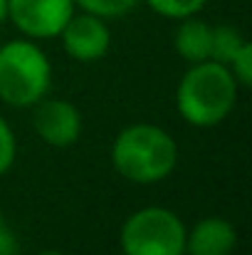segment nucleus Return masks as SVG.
<instances>
[{"label":"nucleus","mask_w":252,"mask_h":255,"mask_svg":"<svg viewBox=\"0 0 252 255\" xmlns=\"http://www.w3.org/2000/svg\"><path fill=\"white\" fill-rule=\"evenodd\" d=\"M139 0H75V5H80L84 12H91L96 17H121L126 15Z\"/></svg>","instance_id":"nucleus-12"},{"label":"nucleus","mask_w":252,"mask_h":255,"mask_svg":"<svg viewBox=\"0 0 252 255\" xmlns=\"http://www.w3.org/2000/svg\"><path fill=\"white\" fill-rule=\"evenodd\" d=\"M47 55L30 40H10L0 47V99L12 107H35L50 89Z\"/></svg>","instance_id":"nucleus-3"},{"label":"nucleus","mask_w":252,"mask_h":255,"mask_svg":"<svg viewBox=\"0 0 252 255\" xmlns=\"http://www.w3.org/2000/svg\"><path fill=\"white\" fill-rule=\"evenodd\" d=\"M72 15L75 0H7V17L32 40L60 35Z\"/></svg>","instance_id":"nucleus-5"},{"label":"nucleus","mask_w":252,"mask_h":255,"mask_svg":"<svg viewBox=\"0 0 252 255\" xmlns=\"http://www.w3.org/2000/svg\"><path fill=\"white\" fill-rule=\"evenodd\" d=\"M154 12L164 15V17H173V20H183V17H190L195 12L203 10L205 0H146Z\"/></svg>","instance_id":"nucleus-11"},{"label":"nucleus","mask_w":252,"mask_h":255,"mask_svg":"<svg viewBox=\"0 0 252 255\" xmlns=\"http://www.w3.org/2000/svg\"><path fill=\"white\" fill-rule=\"evenodd\" d=\"M17 248H20L17 238H15V233L10 231L7 221L0 213V255H17Z\"/></svg>","instance_id":"nucleus-15"},{"label":"nucleus","mask_w":252,"mask_h":255,"mask_svg":"<svg viewBox=\"0 0 252 255\" xmlns=\"http://www.w3.org/2000/svg\"><path fill=\"white\" fill-rule=\"evenodd\" d=\"M185 226L161 206L131 213L121 228L124 255H185Z\"/></svg>","instance_id":"nucleus-4"},{"label":"nucleus","mask_w":252,"mask_h":255,"mask_svg":"<svg viewBox=\"0 0 252 255\" xmlns=\"http://www.w3.org/2000/svg\"><path fill=\"white\" fill-rule=\"evenodd\" d=\"M245 45V37L240 30L230 25H218L213 27V40H210V60L220 65H230V60L238 55V50Z\"/></svg>","instance_id":"nucleus-10"},{"label":"nucleus","mask_w":252,"mask_h":255,"mask_svg":"<svg viewBox=\"0 0 252 255\" xmlns=\"http://www.w3.org/2000/svg\"><path fill=\"white\" fill-rule=\"evenodd\" d=\"M210 40H213V27L190 15V17H183L180 27L175 30L173 45L183 60L195 65V62L210 60Z\"/></svg>","instance_id":"nucleus-9"},{"label":"nucleus","mask_w":252,"mask_h":255,"mask_svg":"<svg viewBox=\"0 0 252 255\" xmlns=\"http://www.w3.org/2000/svg\"><path fill=\"white\" fill-rule=\"evenodd\" d=\"M235 246V226L225 218H203L190 233H185L188 255H230Z\"/></svg>","instance_id":"nucleus-8"},{"label":"nucleus","mask_w":252,"mask_h":255,"mask_svg":"<svg viewBox=\"0 0 252 255\" xmlns=\"http://www.w3.org/2000/svg\"><path fill=\"white\" fill-rule=\"evenodd\" d=\"M60 35H62V45H65L67 55L80 62L101 60L111 45V35H109L104 17H96L91 12L72 15Z\"/></svg>","instance_id":"nucleus-7"},{"label":"nucleus","mask_w":252,"mask_h":255,"mask_svg":"<svg viewBox=\"0 0 252 255\" xmlns=\"http://www.w3.org/2000/svg\"><path fill=\"white\" fill-rule=\"evenodd\" d=\"M230 72L238 80V85L250 87L252 85V45L245 40V45L238 50V55L230 60Z\"/></svg>","instance_id":"nucleus-13"},{"label":"nucleus","mask_w":252,"mask_h":255,"mask_svg":"<svg viewBox=\"0 0 252 255\" xmlns=\"http://www.w3.org/2000/svg\"><path fill=\"white\" fill-rule=\"evenodd\" d=\"M15 134L7 127V122L0 117V176L7 173L10 166L15 164Z\"/></svg>","instance_id":"nucleus-14"},{"label":"nucleus","mask_w":252,"mask_h":255,"mask_svg":"<svg viewBox=\"0 0 252 255\" xmlns=\"http://www.w3.org/2000/svg\"><path fill=\"white\" fill-rule=\"evenodd\" d=\"M238 80L228 65L215 60L195 62L180 80L175 104L180 117L193 127L220 124L238 102Z\"/></svg>","instance_id":"nucleus-1"},{"label":"nucleus","mask_w":252,"mask_h":255,"mask_svg":"<svg viewBox=\"0 0 252 255\" xmlns=\"http://www.w3.org/2000/svg\"><path fill=\"white\" fill-rule=\"evenodd\" d=\"M35 131L50 146H70L82 134V114L65 99H40L32 114Z\"/></svg>","instance_id":"nucleus-6"},{"label":"nucleus","mask_w":252,"mask_h":255,"mask_svg":"<svg viewBox=\"0 0 252 255\" xmlns=\"http://www.w3.org/2000/svg\"><path fill=\"white\" fill-rule=\"evenodd\" d=\"M37 255H65V253H60V251H42V253H37Z\"/></svg>","instance_id":"nucleus-17"},{"label":"nucleus","mask_w":252,"mask_h":255,"mask_svg":"<svg viewBox=\"0 0 252 255\" xmlns=\"http://www.w3.org/2000/svg\"><path fill=\"white\" fill-rule=\"evenodd\" d=\"M114 169L134 183H156L178 164L173 136L154 124H131L119 131L111 146Z\"/></svg>","instance_id":"nucleus-2"},{"label":"nucleus","mask_w":252,"mask_h":255,"mask_svg":"<svg viewBox=\"0 0 252 255\" xmlns=\"http://www.w3.org/2000/svg\"><path fill=\"white\" fill-rule=\"evenodd\" d=\"M7 17V0H0V22Z\"/></svg>","instance_id":"nucleus-16"}]
</instances>
